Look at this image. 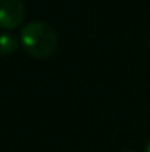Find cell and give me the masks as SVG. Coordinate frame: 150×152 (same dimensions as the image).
Segmentation results:
<instances>
[{
	"mask_svg": "<svg viewBox=\"0 0 150 152\" xmlns=\"http://www.w3.org/2000/svg\"><path fill=\"white\" fill-rule=\"evenodd\" d=\"M146 152H150V140H149V143H147V146H146Z\"/></svg>",
	"mask_w": 150,
	"mask_h": 152,
	"instance_id": "4",
	"label": "cell"
},
{
	"mask_svg": "<svg viewBox=\"0 0 150 152\" xmlns=\"http://www.w3.org/2000/svg\"><path fill=\"white\" fill-rule=\"evenodd\" d=\"M24 4L21 0H0V27L13 30L24 21Z\"/></svg>",
	"mask_w": 150,
	"mask_h": 152,
	"instance_id": "2",
	"label": "cell"
},
{
	"mask_svg": "<svg viewBox=\"0 0 150 152\" xmlns=\"http://www.w3.org/2000/svg\"><path fill=\"white\" fill-rule=\"evenodd\" d=\"M56 33L49 24L34 21L27 24L21 31V43L25 52L34 58L43 59L50 56L56 48Z\"/></svg>",
	"mask_w": 150,
	"mask_h": 152,
	"instance_id": "1",
	"label": "cell"
},
{
	"mask_svg": "<svg viewBox=\"0 0 150 152\" xmlns=\"http://www.w3.org/2000/svg\"><path fill=\"white\" fill-rule=\"evenodd\" d=\"M18 42L12 34H0V55L7 56L16 50Z\"/></svg>",
	"mask_w": 150,
	"mask_h": 152,
	"instance_id": "3",
	"label": "cell"
},
{
	"mask_svg": "<svg viewBox=\"0 0 150 152\" xmlns=\"http://www.w3.org/2000/svg\"><path fill=\"white\" fill-rule=\"evenodd\" d=\"M128 152H130V151H128Z\"/></svg>",
	"mask_w": 150,
	"mask_h": 152,
	"instance_id": "5",
	"label": "cell"
}]
</instances>
